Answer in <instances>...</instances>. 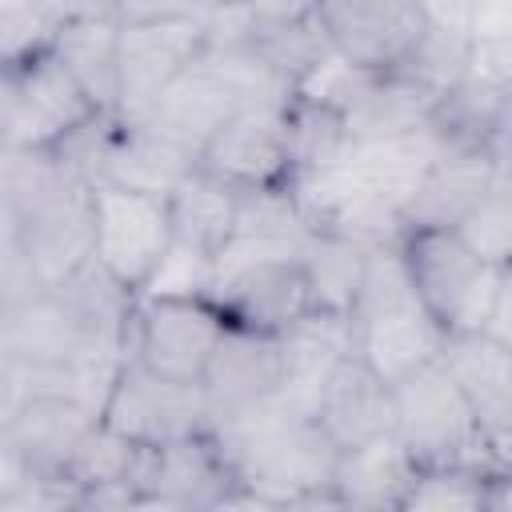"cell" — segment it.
<instances>
[{
	"instance_id": "52a82bcc",
	"label": "cell",
	"mask_w": 512,
	"mask_h": 512,
	"mask_svg": "<svg viewBox=\"0 0 512 512\" xmlns=\"http://www.w3.org/2000/svg\"><path fill=\"white\" fill-rule=\"evenodd\" d=\"M92 192V264L128 296H136L164 252L172 248L168 200L116 184H88Z\"/></svg>"
},
{
	"instance_id": "277c9868",
	"label": "cell",
	"mask_w": 512,
	"mask_h": 512,
	"mask_svg": "<svg viewBox=\"0 0 512 512\" xmlns=\"http://www.w3.org/2000/svg\"><path fill=\"white\" fill-rule=\"evenodd\" d=\"M392 436L400 440V448L416 468L428 464L512 468V460L484 440L468 400L460 396L456 380L440 360L392 384Z\"/></svg>"
},
{
	"instance_id": "ffe728a7",
	"label": "cell",
	"mask_w": 512,
	"mask_h": 512,
	"mask_svg": "<svg viewBox=\"0 0 512 512\" xmlns=\"http://www.w3.org/2000/svg\"><path fill=\"white\" fill-rule=\"evenodd\" d=\"M508 172V152L496 148H464V144H448L432 168L424 172L420 188L412 192L408 208H404V228L428 224V228H452L480 196L484 188ZM400 228V232H404Z\"/></svg>"
},
{
	"instance_id": "4fadbf2b",
	"label": "cell",
	"mask_w": 512,
	"mask_h": 512,
	"mask_svg": "<svg viewBox=\"0 0 512 512\" xmlns=\"http://www.w3.org/2000/svg\"><path fill=\"white\" fill-rule=\"evenodd\" d=\"M200 16L136 20L116 32V116L140 124L160 92L204 52Z\"/></svg>"
},
{
	"instance_id": "603a6c76",
	"label": "cell",
	"mask_w": 512,
	"mask_h": 512,
	"mask_svg": "<svg viewBox=\"0 0 512 512\" xmlns=\"http://www.w3.org/2000/svg\"><path fill=\"white\" fill-rule=\"evenodd\" d=\"M436 88L424 84L412 72H372L360 96L344 112V132L348 140H376V136H396L424 128L436 108Z\"/></svg>"
},
{
	"instance_id": "1f68e13d",
	"label": "cell",
	"mask_w": 512,
	"mask_h": 512,
	"mask_svg": "<svg viewBox=\"0 0 512 512\" xmlns=\"http://www.w3.org/2000/svg\"><path fill=\"white\" fill-rule=\"evenodd\" d=\"M4 408H8V396H4V388H0V416H4Z\"/></svg>"
},
{
	"instance_id": "d6986e66",
	"label": "cell",
	"mask_w": 512,
	"mask_h": 512,
	"mask_svg": "<svg viewBox=\"0 0 512 512\" xmlns=\"http://www.w3.org/2000/svg\"><path fill=\"white\" fill-rule=\"evenodd\" d=\"M192 164H196V156L188 148H180L176 140L160 136L148 124L112 116V128L100 144L88 184H116V188H132V192L168 196Z\"/></svg>"
},
{
	"instance_id": "ac0fdd59",
	"label": "cell",
	"mask_w": 512,
	"mask_h": 512,
	"mask_svg": "<svg viewBox=\"0 0 512 512\" xmlns=\"http://www.w3.org/2000/svg\"><path fill=\"white\" fill-rule=\"evenodd\" d=\"M312 416L336 448L364 444L392 432V384L376 376L356 352H344L316 388Z\"/></svg>"
},
{
	"instance_id": "f546056e",
	"label": "cell",
	"mask_w": 512,
	"mask_h": 512,
	"mask_svg": "<svg viewBox=\"0 0 512 512\" xmlns=\"http://www.w3.org/2000/svg\"><path fill=\"white\" fill-rule=\"evenodd\" d=\"M28 480H32V472L0 444V508H8V504L16 500V492H20Z\"/></svg>"
},
{
	"instance_id": "6da1fadb",
	"label": "cell",
	"mask_w": 512,
	"mask_h": 512,
	"mask_svg": "<svg viewBox=\"0 0 512 512\" xmlns=\"http://www.w3.org/2000/svg\"><path fill=\"white\" fill-rule=\"evenodd\" d=\"M396 256L420 300V308L444 328L484 332L500 344H512V268L488 264L476 256L456 228H404L396 236Z\"/></svg>"
},
{
	"instance_id": "30bf717a",
	"label": "cell",
	"mask_w": 512,
	"mask_h": 512,
	"mask_svg": "<svg viewBox=\"0 0 512 512\" xmlns=\"http://www.w3.org/2000/svg\"><path fill=\"white\" fill-rule=\"evenodd\" d=\"M196 164L236 192L288 188L296 180V156L288 136V100L252 104L228 116L200 148Z\"/></svg>"
},
{
	"instance_id": "7402d4cb",
	"label": "cell",
	"mask_w": 512,
	"mask_h": 512,
	"mask_svg": "<svg viewBox=\"0 0 512 512\" xmlns=\"http://www.w3.org/2000/svg\"><path fill=\"white\" fill-rule=\"evenodd\" d=\"M412 460L392 432L364 444L340 448L332 468L336 508H400V496L412 480Z\"/></svg>"
},
{
	"instance_id": "4dcf8cb0",
	"label": "cell",
	"mask_w": 512,
	"mask_h": 512,
	"mask_svg": "<svg viewBox=\"0 0 512 512\" xmlns=\"http://www.w3.org/2000/svg\"><path fill=\"white\" fill-rule=\"evenodd\" d=\"M252 12H256V24L260 20H300V16H312V0H248Z\"/></svg>"
},
{
	"instance_id": "8fae6325",
	"label": "cell",
	"mask_w": 512,
	"mask_h": 512,
	"mask_svg": "<svg viewBox=\"0 0 512 512\" xmlns=\"http://www.w3.org/2000/svg\"><path fill=\"white\" fill-rule=\"evenodd\" d=\"M100 112L104 108H96V100L48 48L40 60L8 76L4 152H52Z\"/></svg>"
},
{
	"instance_id": "7c38bea8",
	"label": "cell",
	"mask_w": 512,
	"mask_h": 512,
	"mask_svg": "<svg viewBox=\"0 0 512 512\" xmlns=\"http://www.w3.org/2000/svg\"><path fill=\"white\" fill-rule=\"evenodd\" d=\"M136 508H244V488L212 428L144 448Z\"/></svg>"
},
{
	"instance_id": "d4e9b609",
	"label": "cell",
	"mask_w": 512,
	"mask_h": 512,
	"mask_svg": "<svg viewBox=\"0 0 512 512\" xmlns=\"http://www.w3.org/2000/svg\"><path fill=\"white\" fill-rule=\"evenodd\" d=\"M372 244H360L352 236L328 232V228H312L304 248H300V268L308 280V296H312V312H332V316H348L360 280H364V264H368Z\"/></svg>"
},
{
	"instance_id": "9a60e30c",
	"label": "cell",
	"mask_w": 512,
	"mask_h": 512,
	"mask_svg": "<svg viewBox=\"0 0 512 512\" xmlns=\"http://www.w3.org/2000/svg\"><path fill=\"white\" fill-rule=\"evenodd\" d=\"M212 300L220 304L228 324L268 332V336L288 332L300 316L312 312L300 252L296 256H256V260L216 268Z\"/></svg>"
},
{
	"instance_id": "44dd1931",
	"label": "cell",
	"mask_w": 512,
	"mask_h": 512,
	"mask_svg": "<svg viewBox=\"0 0 512 512\" xmlns=\"http://www.w3.org/2000/svg\"><path fill=\"white\" fill-rule=\"evenodd\" d=\"M164 200H168V224L176 244L204 252L212 260L228 248L236 232V212H240V192L232 184L192 164Z\"/></svg>"
},
{
	"instance_id": "9c48e42d",
	"label": "cell",
	"mask_w": 512,
	"mask_h": 512,
	"mask_svg": "<svg viewBox=\"0 0 512 512\" xmlns=\"http://www.w3.org/2000/svg\"><path fill=\"white\" fill-rule=\"evenodd\" d=\"M100 424H108L136 448H160L168 440L212 428V408L200 384L156 376L124 356L100 400Z\"/></svg>"
},
{
	"instance_id": "4316f807",
	"label": "cell",
	"mask_w": 512,
	"mask_h": 512,
	"mask_svg": "<svg viewBox=\"0 0 512 512\" xmlns=\"http://www.w3.org/2000/svg\"><path fill=\"white\" fill-rule=\"evenodd\" d=\"M56 16L40 0H0V76H12L52 48Z\"/></svg>"
},
{
	"instance_id": "2e32d148",
	"label": "cell",
	"mask_w": 512,
	"mask_h": 512,
	"mask_svg": "<svg viewBox=\"0 0 512 512\" xmlns=\"http://www.w3.org/2000/svg\"><path fill=\"white\" fill-rule=\"evenodd\" d=\"M440 364L468 400L484 440L512 460V344L484 332H456L444 336Z\"/></svg>"
},
{
	"instance_id": "8992f818",
	"label": "cell",
	"mask_w": 512,
	"mask_h": 512,
	"mask_svg": "<svg viewBox=\"0 0 512 512\" xmlns=\"http://www.w3.org/2000/svg\"><path fill=\"white\" fill-rule=\"evenodd\" d=\"M28 280L56 288L92 264V192L64 164L24 200L12 240Z\"/></svg>"
},
{
	"instance_id": "5bb4252c",
	"label": "cell",
	"mask_w": 512,
	"mask_h": 512,
	"mask_svg": "<svg viewBox=\"0 0 512 512\" xmlns=\"http://www.w3.org/2000/svg\"><path fill=\"white\" fill-rule=\"evenodd\" d=\"M100 424V408L64 392L12 396L0 416V444L32 472L60 480L84 436Z\"/></svg>"
},
{
	"instance_id": "5b68a950",
	"label": "cell",
	"mask_w": 512,
	"mask_h": 512,
	"mask_svg": "<svg viewBox=\"0 0 512 512\" xmlns=\"http://www.w3.org/2000/svg\"><path fill=\"white\" fill-rule=\"evenodd\" d=\"M228 316L212 296H176V292H140L128 304L124 356L140 368L200 384Z\"/></svg>"
},
{
	"instance_id": "83f0119b",
	"label": "cell",
	"mask_w": 512,
	"mask_h": 512,
	"mask_svg": "<svg viewBox=\"0 0 512 512\" xmlns=\"http://www.w3.org/2000/svg\"><path fill=\"white\" fill-rule=\"evenodd\" d=\"M120 24L168 20V16H204V0H100Z\"/></svg>"
},
{
	"instance_id": "cb8c5ba5",
	"label": "cell",
	"mask_w": 512,
	"mask_h": 512,
	"mask_svg": "<svg viewBox=\"0 0 512 512\" xmlns=\"http://www.w3.org/2000/svg\"><path fill=\"white\" fill-rule=\"evenodd\" d=\"M116 32L120 20L108 8L64 16L52 36V56L80 80L96 108L116 112Z\"/></svg>"
},
{
	"instance_id": "f1b7e54d",
	"label": "cell",
	"mask_w": 512,
	"mask_h": 512,
	"mask_svg": "<svg viewBox=\"0 0 512 512\" xmlns=\"http://www.w3.org/2000/svg\"><path fill=\"white\" fill-rule=\"evenodd\" d=\"M476 0H420L424 16L432 28H448V32H464L468 28V12ZM468 36V32H464Z\"/></svg>"
},
{
	"instance_id": "e0dca14e",
	"label": "cell",
	"mask_w": 512,
	"mask_h": 512,
	"mask_svg": "<svg viewBox=\"0 0 512 512\" xmlns=\"http://www.w3.org/2000/svg\"><path fill=\"white\" fill-rule=\"evenodd\" d=\"M200 388L212 408V420H224V416H236L244 408L272 400L276 392H284L280 336L228 324L204 376H200Z\"/></svg>"
},
{
	"instance_id": "ba28073f",
	"label": "cell",
	"mask_w": 512,
	"mask_h": 512,
	"mask_svg": "<svg viewBox=\"0 0 512 512\" xmlns=\"http://www.w3.org/2000/svg\"><path fill=\"white\" fill-rule=\"evenodd\" d=\"M324 44L364 72H400L432 32L420 0H312Z\"/></svg>"
},
{
	"instance_id": "484cf974",
	"label": "cell",
	"mask_w": 512,
	"mask_h": 512,
	"mask_svg": "<svg viewBox=\"0 0 512 512\" xmlns=\"http://www.w3.org/2000/svg\"><path fill=\"white\" fill-rule=\"evenodd\" d=\"M452 228L476 256L512 268V172H500Z\"/></svg>"
},
{
	"instance_id": "3957f363",
	"label": "cell",
	"mask_w": 512,
	"mask_h": 512,
	"mask_svg": "<svg viewBox=\"0 0 512 512\" xmlns=\"http://www.w3.org/2000/svg\"><path fill=\"white\" fill-rule=\"evenodd\" d=\"M352 352L388 384L400 376L440 360L444 328L420 308L396 244H380L368 252L360 292L348 308Z\"/></svg>"
},
{
	"instance_id": "7a4b0ae2",
	"label": "cell",
	"mask_w": 512,
	"mask_h": 512,
	"mask_svg": "<svg viewBox=\"0 0 512 512\" xmlns=\"http://www.w3.org/2000/svg\"><path fill=\"white\" fill-rule=\"evenodd\" d=\"M288 84L268 68V60L248 44H228L204 52L160 92L152 112L140 120L160 136L176 140L196 156V148L240 108L288 100Z\"/></svg>"
},
{
	"instance_id": "d6a6232c",
	"label": "cell",
	"mask_w": 512,
	"mask_h": 512,
	"mask_svg": "<svg viewBox=\"0 0 512 512\" xmlns=\"http://www.w3.org/2000/svg\"><path fill=\"white\" fill-rule=\"evenodd\" d=\"M0 308H4V296H0Z\"/></svg>"
}]
</instances>
